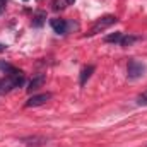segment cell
Wrapping results in <instances>:
<instances>
[{"label": "cell", "instance_id": "11", "mask_svg": "<svg viewBox=\"0 0 147 147\" xmlns=\"http://www.w3.org/2000/svg\"><path fill=\"white\" fill-rule=\"evenodd\" d=\"M120 39H121V33H113V34L105 38L106 43H120Z\"/></svg>", "mask_w": 147, "mask_h": 147}, {"label": "cell", "instance_id": "6", "mask_svg": "<svg viewBox=\"0 0 147 147\" xmlns=\"http://www.w3.org/2000/svg\"><path fill=\"white\" fill-rule=\"evenodd\" d=\"M50 24H51L55 33H58V34H65L67 33V21L65 19H51Z\"/></svg>", "mask_w": 147, "mask_h": 147}, {"label": "cell", "instance_id": "15", "mask_svg": "<svg viewBox=\"0 0 147 147\" xmlns=\"http://www.w3.org/2000/svg\"><path fill=\"white\" fill-rule=\"evenodd\" d=\"M3 9H5V0H0V14L3 12Z\"/></svg>", "mask_w": 147, "mask_h": 147}, {"label": "cell", "instance_id": "16", "mask_svg": "<svg viewBox=\"0 0 147 147\" xmlns=\"http://www.w3.org/2000/svg\"><path fill=\"white\" fill-rule=\"evenodd\" d=\"M5 50V45H0V51H3Z\"/></svg>", "mask_w": 147, "mask_h": 147}, {"label": "cell", "instance_id": "10", "mask_svg": "<svg viewBox=\"0 0 147 147\" xmlns=\"http://www.w3.org/2000/svg\"><path fill=\"white\" fill-rule=\"evenodd\" d=\"M135 41H139V36H132V34H128V36H121V39H120V45L121 46H132Z\"/></svg>", "mask_w": 147, "mask_h": 147}, {"label": "cell", "instance_id": "3", "mask_svg": "<svg viewBox=\"0 0 147 147\" xmlns=\"http://www.w3.org/2000/svg\"><path fill=\"white\" fill-rule=\"evenodd\" d=\"M146 72V67L142 62L139 60H130L128 62V67H127V74H128V79H139L142 77Z\"/></svg>", "mask_w": 147, "mask_h": 147}, {"label": "cell", "instance_id": "5", "mask_svg": "<svg viewBox=\"0 0 147 147\" xmlns=\"http://www.w3.org/2000/svg\"><path fill=\"white\" fill-rule=\"evenodd\" d=\"M45 80H46L45 74H39V75H36V77H33L31 82H29V86H28V92H34V91H38V89H41L43 84H45Z\"/></svg>", "mask_w": 147, "mask_h": 147}, {"label": "cell", "instance_id": "7", "mask_svg": "<svg viewBox=\"0 0 147 147\" xmlns=\"http://www.w3.org/2000/svg\"><path fill=\"white\" fill-rule=\"evenodd\" d=\"M46 21V12L45 10H38L36 14L33 16V26L34 28H41Z\"/></svg>", "mask_w": 147, "mask_h": 147}, {"label": "cell", "instance_id": "17", "mask_svg": "<svg viewBox=\"0 0 147 147\" xmlns=\"http://www.w3.org/2000/svg\"><path fill=\"white\" fill-rule=\"evenodd\" d=\"M74 2H75V0H67V3H70V5H72Z\"/></svg>", "mask_w": 147, "mask_h": 147}, {"label": "cell", "instance_id": "4", "mask_svg": "<svg viewBox=\"0 0 147 147\" xmlns=\"http://www.w3.org/2000/svg\"><path fill=\"white\" fill-rule=\"evenodd\" d=\"M48 99H51V94H50V92H41V94H36V96H31V98L26 101V106H28V108H36V106L45 105Z\"/></svg>", "mask_w": 147, "mask_h": 147}, {"label": "cell", "instance_id": "2", "mask_svg": "<svg viewBox=\"0 0 147 147\" xmlns=\"http://www.w3.org/2000/svg\"><path fill=\"white\" fill-rule=\"evenodd\" d=\"M116 21H118V17H115V16H103V17H99V19L92 24V28H91L89 34L92 36V34H98V33H101V31L108 29V28H111Z\"/></svg>", "mask_w": 147, "mask_h": 147}, {"label": "cell", "instance_id": "9", "mask_svg": "<svg viewBox=\"0 0 147 147\" xmlns=\"http://www.w3.org/2000/svg\"><path fill=\"white\" fill-rule=\"evenodd\" d=\"M92 72H94V65H89V67L82 69V72H80V86H86L87 79L92 75Z\"/></svg>", "mask_w": 147, "mask_h": 147}, {"label": "cell", "instance_id": "8", "mask_svg": "<svg viewBox=\"0 0 147 147\" xmlns=\"http://www.w3.org/2000/svg\"><path fill=\"white\" fill-rule=\"evenodd\" d=\"M21 142H24L26 146H43L46 142L45 137H24L21 139Z\"/></svg>", "mask_w": 147, "mask_h": 147}, {"label": "cell", "instance_id": "1", "mask_svg": "<svg viewBox=\"0 0 147 147\" xmlns=\"http://www.w3.org/2000/svg\"><path fill=\"white\" fill-rule=\"evenodd\" d=\"M22 82H24V74L21 70L12 69L10 72H7L3 79H0V94H5L19 86H22Z\"/></svg>", "mask_w": 147, "mask_h": 147}, {"label": "cell", "instance_id": "12", "mask_svg": "<svg viewBox=\"0 0 147 147\" xmlns=\"http://www.w3.org/2000/svg\"><path fill=\"white\" fill-rule=\"evenodd\" d=\"M137 105L139 106H147V89L137 96Z\"/></svg>", "mask_w": 147, "mask_h": 147}, {"label": "cell", "instance_id": "13", "mask_svg": "<svg viewBox=\"0 0 147 147\" xmlns=\"http://www.w3.org/2000/svg\"><path fill=\"white\" fill-rule=\"evenodd\" d=\"M12 69H14V67H10L9 63H3V62H0V70H3V72H5V70H7V72H10Z\"/></svg>", "mask_w": 147, "mask_h": 147}, {"label": "cell", "instance_id": "14", "mask_svg": "<svg viewBox=\"0 0 147 147\" xmlns=\"http://www.w3.org/2000/svg\"><path fill=\"white\" fill-rule=\"evenodd\" d=\"M65 5H63V2L62 0H55V10H58V9H63Z\"/></svg>", "mask_w": 147, "mask_h": 147}, {"label": "cell", "instance_id": "18", "mask_svg": "<svg viewBox=\"0 0 147 147\" xmlns=\"http://www.w3.org/2000/svg\"><path fill=\"white\" fill-rule=\"evenodd\" d=\"M24 2H28V0H24Z\"/></svg>", "mask_w": 147, "mask_h": 147}]
</instances>
